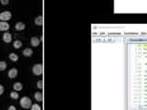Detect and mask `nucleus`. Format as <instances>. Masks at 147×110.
I'll list each match as a JSON object with an SVG mask.
<instances>
[{
	"label": "nucleus",
	"mask_w": 147,
	"mask_h": 110,
	"mask_svg": "<svg viewBox=\"0 0 147 110\" xmlns=\"http://www.w3.org/2000/svg\"><path fill=\"white\" fill-rule=\"evenodd\" d=\"M20 104L22 108H24V109H28V108H30L31 106H32V102H31L30 97H28V96H23L22 98L20 99Z\"/></svg>",
	"instance_id": "obj_1"
},
{
	"label": "nucleus",
	"mask_w": 147,
	"mask_h": 110,
	"mask_svg": "<svg viewBox=\"0 0 147 110\" xmlns=\"http://www.w3.org/2000/svg\"><path fill=\"white\" fill-rule=\"evenodd\" d=\"M42 65L40 63H37V64H34V66L32 67V73L35 74V75H40L42 73Z\"/></svg>",
	"instance_id": "obj_2"
},
{
	"label": "nucleus",
	"mask_w": 147,
	"mask_h": 110,
	"mask_svg": "<svg viewBox=\"0 0 147 110\" xmlns=\"http://www.w3.org/2000/svg\"><path fill=\"white\" fill-rule=\"evenodd\" d=\"M12 17V14L11 12L9 11H4L2 13H0V20H2V21H8Z\"/></svg>",
	"instance_id": "obj_3"
},
{
	"label": "nucleus",
	"mask_w": 147,
	"mask_h": 110,
	"mask_svg": "<svg viewBox=\"0 0 147 110\" xmlns=\"http://www.w3.org/2000/svg\"><path fill=\"white\" fill-rule=\"evenodd\" d=\"M18 75V69L17 68H12L8 72V77L10 79H14Z\"/></svg>",
	"instance_id": "obj_4"
},
{
	"label": "nucleus",
	"mask_w": 147,
	"mask_h": 110,
	"mask_svg": "<svg viewBox=\"0 0 147 110\" xmlns=\"http://www.w3.org/2000/svg\"><path fill=\"white\" fill-rule=\"evenodd\" d=\"M9 24L6 21H1L0 22V30L1 31H6L9 29Z\"/></svg>",
	"instance_id": "obj_5"
},
{
	"label": "nucleus",
	"mask_w": 147,
	"mask_h": 110,
	"mask_svg": "<svg viewBox=\"0 0 147 110\" xmlns=\"http://www.w3.org/2000/svg\"><path fill=\"white\" fill-rule=\"evenodd\" d=\"M40 43V40L37 38V37H32L30 39V44L33 47H37V46H39Z\"/></svg>",
	"instance_id": "obj_6"
},
{
	"label": "nucleus",
	"mask_w": 147,
	"mask_h": 110,
	"mask_svg": "<svg viewBox=\"0 0 147 110\" xmlns=\"http://www.w3.org/2000/svg\"><path fill=\"white\" fill-rule=\"evenodd\" d=\"M3 40L5 41L6 43H10L12 40V35L10 33H5L3 35Z\"/></svg>",
	"instance_id": "obj_7"
},
{
	"label": "nucleus",
	"mask_w": 147,
	"mask_h": 110,
	"mask_svg": "<svg viewBox=\"0 0 147 110\" xmlns=\"http://www.w3.org/2000/svg\"><path fill=\"white\" fill-rule=\"evenodd\" d=\"M32 54H33V51H32L30 48H26L25 50L23 51V55L25 57H30Z\"/></svg>",
	"instance_id": "obj_8"
},
{
	"label": "nucleus",
	"mask_w": 147,
	"mask_h": 110,
	"mask_svg": "<svg viewBox=\"0 0 147 110\" xmlns=\"http://www.w3.org/2000/svg\"><path fill=\"white\" fill-rule=\"evenodd\" d=\"M15 28H16L17 30H23V29H25L26 25H25V23H23V22H18L17 24H16V26H15Z\"/></svg>",
	"instance_id": "obj_9"
},
{
	"label": "nucleus",
	"mask_w": 147,
	"mask_h": 110,
	"mask_svg": "<svg viewBox=\"0 0 147 110\" xmlns=\"http://www.w3.org/2000/svg\"><path fill=\"white\" fill-rule=\"evenodd\" d=\"M42 22H43L42 16H39V17H37L36 18L34 19V23H35L37 26H42Z\"/></svg>",
	"instance_id": "obj_10"
},
{
	"label": "nucleus",
	"mask_w": 147,
	"mask_h": 110,
	"mask_svg": "<svg viewBox=\"0 0 147 110\" xmlns=\"http://www.w3.org/2000/svg\"><path fill=\"white\" fill-rule=\"evenodd\" d=\"M34 98L36 99V101L42 102V93H40V92H36V93L34 94Z\"/></svg>",
	"instance_id": "obj_11"
},
{
	"label": "nucleus",
	"mask_w": 147,
	"mask_h": 110,
	"mask_svg": "<svg viewBox=\"0 0 147 110\" xmlns=\"http://www.w3.org/2000/svg\"><path fill=\"white\" fill-rule=\"evenodd\" d=\"M13 88H14L15 91H20V90H22L23 85L21 84V83L17 82V83H15V84H14V85H13Z\"/></svg>",
	"instance_id": "obj_12"
},
{
	"label": "nucleus",
	"mask_w": 147,
	"mask_h": 110,
	"mask_svg": "<svg viewBox=\"0 0 147 110\" xmlns=\"http://www.w3.org/2000/svg\"><path fill=\"white\" fill-rule=\"evenodd\" d=\"M9 59L11 60L12 62H17L18 60V54L14 53V52H11V53L9 54Z\"/></svg>",
	"instance_id": "obj_13"
},
{
	"label": "nucleus",
	"mask_w": 147,
	"mask_h": 110,
	"mask_svg": "<svg viewBox=\"0 0 147 110\" xmlns=\"http://www.w3.org/2000/svg\"><path fill=\"white\" fill-rule=\"evenodd\" d=\"M21 46H22V42L20 40H15V42L13 43V47L15 49H20L21 48Z\"/></svg>",
	"instance_id": "obj_14"
},
{
	"label": "nucleus",
	"mask_w": 147,
	"mask_h": 110,
	"mask_svg": "<svg viewBox=\"0 0 147 110\" xmlns=\"http://www.w3.org/2000/svg\"><path fill=\"white\" fill-rule=\"evenodd\" d=\"M6 62H4V61H1V62H0V71H1V72H3V71L6 70Z\"/></svg>",
	"instance_id": "obj_15"
},
{
	"label": "nucleus",
	"mask_w": 147,
	"mask_h": 110,
	"mask_svg": "<svg viewBox=\"0 0 147 110\" xmlns=\"http://www.w3.org/2000/svg\"><path fill=\"white\" fill-rule=\"evenodd\" d=\"M18 92H11V93H10V97H11L12 99H15V100H16V99H18Z\"/></svg>",
	"instance_id": "obj_16"
},
{
	"label": "nucleus",
	"mask_w": 147,
	"mask_h": 110,
	"mask_svg": "<svg viewBox=\"0 0 147 110\" xmlns=\"http://www.w3.org/2000/svg\"><path fill=\"white\" fill-rule=\"evenodd\" d=\"M30 110H42V107H40L38 104H34L31 106Z\"/></svg>",
	"instance_id": "obj_17"
},
{
	"label": "nucleus",
	"mask_w": 147,
	"mask_h": 110,
	"mask_svg": "<svg viewBox=\"0 0 147 110\" xmlns=\"http://www.w3.org/2000/svg\"><path fill=\"white\" fill-rule=\"evenodd\" d=\"M37 86H38V88H40V89H42V80L38 81V83H37Z\"/></svg>",
	"instance_id": "obj_18"
},
{
	"label": "nucleus",
	"mask_w": 147,
	"mask_h": 110,
	"mask_svg": "<svg viewBox=\"0 0 147 110\" xmlns=\"http://www.w3.org/2000/svg\"><path fill=\"white\" fill-rule=\"evenodd\" d=\"M0 1H1V4L4 6H6L9 3V0H0Z\"/></svg>",
	"instance_id": "obj_19"
},
{
	"label": "nucleus",
	"mask_w": 147,
	"mask_h": 110,
	"mask_svg": "<svg viewBox=\"0 0 147 110\" xmlns=\"http://www.w3.org/2000/svg\"><path fill=\"white\" fill-rule=\"evenodd\" d=\"M4 90H5V89H4V86L0 85V96H1V95H3Z\"/></svg>",
	"instance_id": "obj_20"
},
{
	"label": "nucleus",
	"mask_w": 147,
	"mask_h": 110,
	"mask_svg": "<svg viewBox=\"0 0 147 110\" xmlns=\"http://www.w3.org/2000/svg\"><path fill=\"white\" fill-rule=\"evenodd\" d=\"M8 110H17V108H16L15 106H10V107H8Z\"/></svg>",
	"instance_id": "obj_21"
}]
</instances>
